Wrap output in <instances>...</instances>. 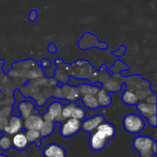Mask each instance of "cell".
I'll return each instance as SVG.
<instances>
[{"label":"cell","mask_w":157,"mask_h":157,"mask_svg":"<svg viewBox=\"0 0 157 157\" xmlns=\"http://www.w3.org/2000/svg\"><path fill=\"white\" fill-rule=\"evenodd\" d=\"M124 129L131 134H136L142 131L145 127V122L141 116L135 113H128L123 120Z\"/></svg>","instance_id":"1"},{"label":"cell","mask_w":157,"mask_h":157,"mask_svg":"<svg viewBox=\"0 0 157 157\" xmlns=\"http://www.w3.org/2000/svg\"><path fill=\"white\" fill-rule=\"evenodd\" d=\"M155 141H156L155 140L150 136H138L133 140V145L135 150L140 154L141 157L150 156V155H154L152 150V147Z\"/></svg>","instance_id":"2"},{"label":"cell","mask_w":157,"mask_h":157,"mask_svg":"<svg viewBox=\"0 0 157 157\" xmlns=\"http://www.w3.org/2000/svg\"><path fill=\"white\" fill-rule=\"evenodd\" d=\"M111 138L107 136L106 133L99 130H95L90 133L89 138V145L90 149L94 151H101L104 150L107 145Z\"/></svg>","instance_id":"3"},{"label":"cell","mask_w":157,"mask_h":157,"mask_svg":"<svg viewBox=\"0 0 157 157\" xmlns=\"http://www.w3.org/2000/svg\"><path fill=\"white\" fill-rule=\"evenodd\" d=\"M81 121L74 118H69L64 121L61 127L60 133L64 138H68L74 136L81 130Z\"/></svg>","instance_id":"4"},{"label":"cell","mask_w":157,"mask_h":157,"mask_svg":"<svg viewBox=\"0 0 157 157\" xmlns=\"http://www.w3.org/2000/svg\"><path fill=\"white\" fill-rule=\"evenodd\" d=\"M105 121L104 117L101 114L94 115L88 119L81 121V129L87 133H92L97 130L98 126Z\"/></svg>","instance_id":"5"},{"label":"cell","mask_w":157,"mask_h":157,"mask_svg":"<svg viewBox=\"0 0 157 157\" xmlns=\"http://www.w3.org/2000/svg\"><path fill=\"white\" fill-rule=\"evenodd\" d=\"M43 123H44V120L42 117L38 113H35L25 119L23 126L26 130H35L40 131L42 127Z\"/></svg>","instance_id":"6"},{"label":"cell","mask_w":157,"mask_h":157,"mask_svg":"<svg viewBox=\"0 0 157 157\" xmlns=\"http://www.w3.org/2000/svg\"><path fill=\"white\" fill-rule=\"evenodd\" d=\"M42 153L44 157H67L65 150L57 144H50L46 146Z\"/></svg>","instance_id":"7"},{"label":"cell","mask_w":157,"mask_h":157,"mask_svg":"<svg viewBox=\"0 0 157 157\" xmlns=\"http://www.w3.org/2000/svg\"><path fill=\"white\" fill-rule=\"evenodd\" d=\"M136 105V108L139 111L140 114L145 118H148L153 115H156L157 113L156 104H151L148 102H138Z\"/></svg>","instance_id":"8"},{"label":"cell","mask_w":157,"mask_h":157,"mask_svg":"<svg viewBox=\"0 0 157 157\" xmlns=\"http://www.w3.org/2000/svg\"><path fill=\"white\" fill-rule=\"evenodd\" d=\"M22 124L21 117L18 116H12L9 120L7 127L4 129L3 131L8 135H14L21 130Z\"/></svg>","instance_id":"9"},{"label":"cell","mask_w":157,"mask_h":157,"mask_svg":"<svg viewBox=\"0 0 157 157\" xmlns=\"http://www.w3.org/2000/svg\"><path fill=\"white\" fill-rule=\"evenodd\" d=\"M12 147L18 151H22L28 148L29 146V143L26 138L25 134L23 132H18V133L14 134L13 137L12 138Z\"/></svg>","instance_id":"10"},{"label":"cell","mask_w":157,"mask_h":157,"mask_svg":"<svg viewBox=\"0 0 157 157\" xmlns=\"http://www.w3.org/2000/svg\"><path fill=\"white\" fill-rule=\"evenodd\" d=\"M58 90L60 91V95L58 96V98H64L68 100V101H76L80 98V93L78 91V87H69L67 86H64L62 88H59Z\"/></svg>","instance_id":"11"},{"label":"cell","mask_w":157,"mask_h":157,"mask_svg":"<svg viewBox=\"0 0 157 157\" xmlns=\"http://www.w3.org/2000/svg\"><path fill=\"white\" fill-rule=\"evenodd\" d=\"M18 110L19 112L20 116L24 119L27 118L32 113H38V112L35 111L33 103L29 101H20L18 104Z\"/></svg>","instance_id":"12"},{"label":"cell","mask_w":157,"mask_h":157,"mask_svg":"<svg viewBox=\"0 0 157 157\" xmlns=\"http://www.w3.org/2000/svg\"><path fill=\"white\" fill-rule=\"evenodd\" d=\"M62 109L63 104L58 101H55V102H52L49 104L46 111L55 117V122H63L64 121V120L61 117Z\"/></svg>","instance_id":"13"},{"label":"cell","mask_w":157,"mask_h":157,"mask_svg":"<svg viewBox=\"0 0 157 157\" xmlns=\"http://www.w3.org/2000/svg\"><path fill=\"white\" fill-rule=\"evenodd\" d=\"M96 97L98 98L100 107H106L111 104L112 98L110 97V94L108 93V91L105 90V88H103V87L99 88L98 93H97Z\"/></svg>","instance_id":"14"},{"label":"cell","mask_w":157,"mask_h":157,"mask_svg":"<svg viewBox=\"0 0 157 157\" xmlns=\"http://www.w3.org/2000/svg\"><path fill=\"white\" fill-rule=\"evenodd\" d=\"M81 101L82 104L86 108L90 109V110H96L99 108L100 104L98 103V98L96 95L93 94H87L83 95L81 97Z\"/></svg>","instance_id":"15"},{"label":"cell","mask_w":157,"mask_h":157,"mask_svg":"<svg viewBox=\"0 0 157 157\" xmlns=\"http://www.w3.org/2000/svg\"><path fill=\"white\" fill-rule=\"evenodd\" d=\"M25 136L29 144H35L38 147H39L41 145V139H42V137H41L39 130H26L25 132Z\"/></svg>","instance_id":"16"},{"label":"cell","mask_w":157,"mask_h":157,"mask_svg":"<svg viewBox=\"0 0 157 157\" xmlns=\"http://www.w3.org/2000/svg\"><path fill=\"white\" fill-rule=\"evenodd\" d=\"M121 99L124 104L130 106L136 105L139 102V99H138L136 93L132 91V90H129V89H126L124 90Z\"/></svg>","instance_id":"17"},{"label":"cell","mask_w":157,"mask_h":157,"mask_svg":"<svg viewBox=\"0 0 157 157\" xmlns=\"http://www.w3.org/2000/svg\"><path fill=\"white\" fill-rule=\"evenodd\" d=\"M100 87H96L94 84H80L79 87H78V91H79L81 95H87V94H93L96 95L98 93Z\"/></svg>","instance_id":"18"},{"label":"cell","mask_w":157,"mask_h":157,"mask_svg":"<svg viewBox=\"0 0 157 157\" xmlns=\"http://www.w3.org/2000/svg\"><path fill=\"white\" fill-rule=\"evenodd\" d=\"M55 121H44L41 129L40 130L41 137H46L52 134L55 130Z\"/></svg>","instance_id":"19"},{"label":"cell","mask_w":157,"mask_h":157,"mask_svg":"<svg viewBox=\"0 0 157 157\" xmlns=\"http://www.w3.org/2000/svg\"><path fill=\"white\" fill-rule=\"evenodd\" d=\"M97 129L104 132V133H106L107 136H110L111 139L115 136V134H116V129H115L114 126H113V124H110V123L105 122V121L103 122L102 124H100Z\"/></svg>","instance_id":"20"},{"label":"cell","mask_w":157,"mask_h":157,"mask_svg":"<svg viewBox=\"0 0 157 157\" xmlns=\"http://www.w3.org/2000/svg\"><path fill=\"white\" fill-rule=\"evenodd\" d=\"M12 147V138L8 134H4L0 137V149L4 151L9 150Z\"/></svg>","instance_id":"21"},{"label":"cell","mask_w":157,"mask_h":157,"mask_svg":"<svg viewBox=\"0 0 157 157\" xmlns=\"http://www.w3.org/2000/svg\"><path fill=\"white\" fill-rule=\"evenodd\" d=\"M77 104L75 103L69 102L67 104H65L64 106H63L62 111H61V117H62L63 119L65 121V120L69 119L71 117V113L73 111V110L75 109V107H76Z\"/></svg>","instance_id":"22"},{"label":"cell","mask_w":157,"mask_h":157,"mask_svg":"<svg viewBox=\"0 0 157 157\" xmlns=\"http://www.w3.org/2000/svg\"><path fill=\"white\" fill-rule=\"evenodd\" d=\"M71 118L74 119L78 120L80 121H82L85 119L86 117V111L83 107H80L78 104L76 105V107H75V109L73 110L71 113Z\"/></svg>","instance_id":"23"},{"label":"cell","mask_w":157,"mask_h":157,"mask_svg":"<svg viewBox=\"0 0 157 157\" xmlns=\"http://www.w3.org/2000/svg\"><path fill=\"white\" fill-rule=\"evenodd\" d=\"M152 94V90H150V89H141V90H136V96H137L138 99L139 100H141V101H143V100H145L146 98H147V97L149 96L150 94Z\"/></svg>","instance_id":"24"},{"label":"cell","mask_w":157,"mask_h":157,"mask_svg":"<svg viewBox=\"0 0 157 157\" xmlns=\"http://www.w3.org/2000/svg\"><path fill=\"white\" fill-rule=\"evenodd\" d=\"M8 123H9V120L6 117L0 116V131L4 130V129L7 127Z\"/></svg>","instance_id":"25"},{"label":"cell","mask_w":157,"mask_h":157,"mask_svg":"<svg viewBox=\"0 0 157 157\" xmlns=\"http://www.w3.org/2000/svg\"><path fill=\"white\" fill-rule=\"evenodd\" d=\"M126 50H127V47L124 45H123V46H121V47H120V48L118 49L117 51L112 52V54L117 57H121V56H123V55H124V52H125Z\"/></svg>","instance_id":"26"},{"label":"cell","mask_w":157,"mask_h":157,"mask_svg":"<svg viewBox=\"0 0 157 157\" xmlns=\"http://www.w3.org/2000/svg\"><path fill=\"white\" fill-rule=\"evenodd\" d=\"M147 121H148L149 124H150V127H153V128H156V114L153 115L151 117H149L148 118H147Z\"/></svg>","instance_id":"27"},{"label":"cell","mask_w":157,"mask_h":157,"mask_svg":"<svg viewBox=\"0 0 157 157\" xmlns=\"http://www.w3.org/2000/svg\"><path fill=\"white\" fill-rule=\"evenodd\" d=\"M146 102L151 103V104H156V94L152 93L146 98Z\"/></svg>","instance_id":"28"},{"label":"cell","mask_w":157,"mask_h":157,"mask_svg":"<svg viewBox=\"0 0 157 157\" xmlns=\"http://www.w3.org/2000/svg\"><path fill=\"white\" fill-rule=\"evenodd\" d=\"M12 107H9V106H8V107H5L4 108L2 109V110H1L2 112V115L4 117H8L10 115L11 112H12Z\"/></svg>","instance_id":"29"},{"label":"cell","mask_w":157,"mask_h":157,"mask_svg":"<svg viewBox=\"0 0 157 157\" xmlns=\"http://www.w3.org/2000/svg\"><path fill=\"white\" fill-rule=\"evenodd\" d=\"M52 66V63L48 59H42L41 61V67L43 68H48Z\"/></svg>","instance_id":"30"},{"label":"cell","mask_w":157,"mask_h":157,"mask_svg":"<svg viewBox=\"0 0 157 157\" xmlns=\"http://www.w3.org/2000/svg\"><path fill=\"white\" fill-rule=\"evenodd\" d=\"M37 18H38V13H37V11L34 9L29 14V18L31 21H35L37 19Z\"/></svg>","instance_id":"31"},{"label":"cell","mask_w":157,"mask_h":157,"mask_svg":"<svg viewBox=\"0 0 157 157\" xmlns=\"http://www.w3.org/2000/svg\"><path fill=\"white\" fill-rule=\"evenodd\" d=\"M48 51L50 53H55V52H57L56 46H55L53 43H50L48 47Z\"/></svg>","instance_id":"32"},{"label":"cell","mask_w":157,"mask_h":157,"mask_svg":"<svg viewBox=\"0 0 157 157\" xmlns=\"http://www.w3.org/2000/svg\"><path fill=\"white\" fill-rule=\"evenodd\" d=\"M157 144H156V141H155L154 143H153V147H152V150H153V153H154V155H156V147H157Z\"/></svg>","instance_id":"33"},{"label":"cell","mask_w":157,"mask_h":157,"mask_svg":"<svg viewBox=\"0 0 157 157\" xmlns=\"http://www.w3.org/2000/svg\"><path fill=\"white\" fill-rule=\"evenodd\" d=\"M143 157H156V156H154V155H150V156H146Z\"/></svg>","instance_id":"34"},{"label":"cell","mask_w":157,"mask_h":157,"mask_svg":"<svg viewBox=\"0 0 157 157\" xmlns=\"http://www.w3.org/2000/svg\"><path fill=\"white\" fill-rule=\"evenodd\" d=\"M0 157H8V156H6V155H4V154H0Z\"/></svg>","instance_id":"35"},{"label":"cell","mask_w":157,"mask_h":157,"mask_svg":"<svg viewBox=\"0 0 157 157\" xmlns=\"http://www.w3.org/2000/svg\"><path fill=\"white\" fill-rule=\"evenodd\" d=\"M0 116H2V112H1V110H0Z\"/></svg>","instance_id":"36"},{"label":"cell","mask_w":157,"mask_h":157,"mask_svg":"<svg viewBox=\"0 0 157 157\" xmlns=\"http://www.w3.org/2000/svg\"><path fill=\"white\" fill-rule=\"evenodd\" d=\"M0 133H1V131H0Z\"/></svg>","instance_id":"37"}]
</instances>
